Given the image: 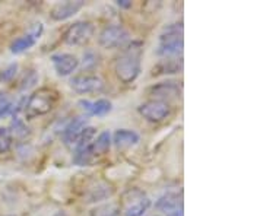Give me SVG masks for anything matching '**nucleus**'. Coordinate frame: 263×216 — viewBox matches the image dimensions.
Segmentation results:
<instances>
[{
  "instance_id": "nucleus-1",
  "label": "nucleus",
  "mask_w": 263,
  "mask_h": 216,
  "mask_svg": "<svg viewBox=\"0 0 263 216\" xmlns=\"http://www.w3.org/2000/svg\"><path fill=\"white\" fill-rule=\"evenodd\" d=\"M143 53V44L141 41H133L123 50V53L117 57L114 70L116 76L123 84H133L142 72L141 58Z\"/></svg>"
},
{
  "instance_id": "nucleus-2",
  "label": "nucleus",
  "mask_w": 263,
  "mask_h": 216,
  "mask_svg": "<svg viewBox=\"0 0 263 216\" xmlns=\"http://www.w3.org/2000/svg\"><path fill=\"white\" fill-rule=\"evenodd\" d=\"M57 103V92L48 88H41L35 91L34 94L28 98V101L24 107L25 115L28 119H35L40 115L48 114Z\"/></svg>"
},
{
  "instance_id": "nucleus-3",
  "label": "nucleus",
  "mask_w": 263,
  "mask_h": 216,
  "mask_svg": "<svg viewBox=\"0 0 263 216\" xmlns=\"http://www.w3.org/2000/svg\"><path fill=\"white\" fill-rule=\"evenodd\" d=\"M184 40H183V25L173 24L161 32L160 44L157 53L164 57H177L183 53Z\"/></svg>"
},
{
  "instance_id": "nucleus-4",
  "label": "nucleus",
  "mask_w": 263,
  "mask_h": 216,
  "mask_svg": "<svg viewBox=\"0 0 263 216\" xmlns=\"http://www.w3.org/2000/svg\"><path fill=\"white\" fill-rule=\"evenodd\" d=\"M152 205L151 199L138 188L129 190L123 196V215L143 216Z\"/></svg>"
},
{
  "instance_id": "nucleus-5",
  "label": "nucleus",
  "mask_w": 263,
  "mask_h": 216,
  "mask_svg": "<svg viewBox=\"0 0 263 216\" xmlns=\"http://www.w3.org/2000/svg\"><path fill=\"white\" fill-rule=\"evenodd\" d=\"M129 40H130V34L122 25H110V27H105L101 31L100 37H98L100 46L104 48L124 47Z\"/></svg>"
},
{
  "instance_id": "nucleus-6",
  "label": "nucleus",
  "mask_w": 263,
  "mask_h": 216,
  "mask_svg": "<svg viewBox=\"0 0 263 216\" xmlns=\"http://www.w3.org/2000/svg\"><path fill=\"white\" fill-rule=\"evenodd\" d=\"M94 34V27L91 22H75L73 25H70L67 31L65 32V41L67 46H82L86 41H89Z\"/></svg>"
},
{
  "instance_id": "nucleus-7",
  "label": "nucleus",
  "mask_w": 263,
  "mask_h": 216,
  "mask_svg": "<svg viewBox=\"0 0 263 216\" xmlns=\"http://www.w3.org/2000/svg\"><path fill=\"white\" fill-rule=\"evenodd\" d=\"M70 88L78 94H95L104 89V81L101 77L94 75L73 76L69 81Z\"/></svg>"
},
{
  "instance_id": "nucleus-8",
  "label": "nucleus",
  "mask_w": 263,
  "mask_h": 216,
  "mask_svg": "<svg viewBox=\"0 0 263 216\" xmlns=\"http://www.w3.org/2000/svg\"><path fill=\"white\" fill-rule=\"evenodd\" d=\"M43 32H44L43 24H40V22H38V24H34L25 35L16 38V40L10 44V51H12L13 54H21V53L28 51L29 48L34 47V46L37 44L38 40L43 37Z\"/></svg>"
},
{
  "instance_id": "nucleus-9",
  "label": "nucleus",
  "mask_w": 263,
  "mask_h": 216,
  "mask_svg": "<svg viewBox=\"0 0 263 216\" xmlns=\"http://www.w3.org/2000/svg\"><path fill=\"white\" fill-rule=\"evenodd\" d=\"M148 95L154 98V101L167 104V101L180 98L181 88L177 82H161V84L151 86L148 89Z\"/></svg>"
},
{
  "instance_id": "nucleus-10",
  "label": "nucleus",
  "mask_w": 263,
  "mask_h": 216,
  "mask_svg": "<svg viewBox=\"0 0 263 216\" xmlns=\"http://www.w3.org/2000/svg\"><path fill=\"white\" fill-rule=\"evenodd\" d=\"M139 114L148 122L160 123L164 119H167V115L170 114V107L168 104L151 100L139 107Z\"/></svg>"
},
{
  "instance_id": "nucleus-11",
  "label": "nucleus",
  "mask_w": 263,
  "mask_h": 216,
  "mask_svg": "<svg viewBox=\"0 0 263 216\" xmlns=\"http://www.w3.org/2000/svg\"><path fill=\"white\" fill-rule=\"evenodd\" d=\"M84 6V0H75V2L67 0V2H63V3H57V5L53 6V9L50 10V18L53 21H57V22H62V21L75 16Z\"/></svg>"
},
{
  "instance_id": "nucleus-12",
  "label": "nucleus",
  "mask_w": 263,
  "mask_h": 216,
  "mask_svg": "<svg viewBox=\"0 0 263 216\" xmlns=\"http://www.w3.org/2000/svg\"><path fill=\"white\" fill-rule=\"evenodd\" d=\"M51 63L54 66V70L59 76H69L75 72L79 67V60L78 57L69 53H60L51 56Z\"/></svg>"
},
{
  "instance_id": "nucleus-13",
  "label": "nucleus",
  "mask_w": 263,
  "mask_h": 216,
  "mask_svg": "<svg viewBox=\"0 0 263 216\" xmlns=\"http://www.w3.org/2000/svg\"><path fill=\"white\" fill-rule=\"evenodd\" d=\"M86 127V117H75L73 120H70L69 124L65 127V130L62 133V139L67 148H73L75 146L78 138L81 136V133Z\"/></svg>"
},
{
  "instance_id": "nucleus-14",
  "label": "nucleus",
  "mask_w": 263,
  "mask_h": 216,
  "mask_svg": "<svg viewBox=\"0 0 263 216\" xmlns=\"http://www.w3.org/2000/svg\"><path fill=\"white\" fill-rule=\"evenodd\" d=\"M79 105L82 107L85 113H88L89 115H97V117H103V115L108 114L113 110L111 101H108L105 98H100V100L92 101V103L82 100V101H79Z\"/></svg>"
},
{
  "instance_id": "nucleus-15",
  "label": "nucleus",
  "mask_w": 263,
  "mask_h": 216,
  "mask_svg": "<svg viewBox=\"0 0 263 216\" xmlns=\"http://www.w3.org/2000/svg\"><path fill=\"white\" fill-rule=\"evenodd\" d=\"M180 207H183V202H181V193H174V191H170V193H165L162 194L157 203H155V209H158L160 212H164V213H171L174 210H177Z\"/></svg>"
},
{
  "instance_id": "nucleus-16",
  "label": "nucleus",
  "mask_w": 263,
  "mask_h": 216,
  "mask_svg": "<svg viewBox=\"0 0 263 216\" xmlns=\"http://www.w3.org/2000/svg\"><path fill=\"white\" fill-rule=\"evenodd\" d=\"M111 141L116 145V148H119V149H127V148H132V146L138 145L139 141H141V138H139L138 133L133 132V130L120 129V130H117V132L114 133Z\"/></svg>"
},
{
  "instance_id": "nucleus-17",
  "label": "nucleus",
  "mask_w": 263,
  "mask_h": 216,
  "mask_svg": "<svg viewBox=\"0 0 263 216\" xmlns=\"http://www.w3.org/2000/svg\"><path fill=\"white\" fill-rule=\"evenodd\" d=\"M181 69H183V62H181V58L165 57L164 60H161L160 63L152 69V76L176 75V73H180Z\"/></svg>"
},
{
  "instance_id": "nucleus-18",
  "label": "nucleus",
  "mask_w": 263,
  "mask_h": 216,
  "mask_svg": "<svg viewBox=\"0 0 263 216\" xmlns=\"http://www.w3.org/2000/svg\"><path fill=\"white\" fill-rule=\"evenodd\" d=\"M111 133L108 130H104L98 134V138L92 142V153L94 156H101V155H105L110 148H111Z\"/></svg>"
},
{
  "instance_id": "nucleus-19",
  "label": "nucleus",
  "mask_w": 263,
  "mask_h": 216,
  "mask_svg": "<svg viewBox=\"0 0 263 216\" xmlns=\"http://www.w3.org/2000/svg\"><path fill=\"white\" fill-rule=\"evenodd\" d=\"M114 193V188L105 183H100L97 187L91 188L88 196H86V202H101V200H105V199L111 198V194Z\"/></svg>"
},
{
  "instance_id": "nucleus-20",
  "label": "nucleus",
  "mask_w": 263,
  "mask_h": 216,
  "mask_svg": "<svg viewBox=\"0 0 263 216\" xmlns=\"http://www.w3.org/2000/svg\"><path fill=\"white\" fill-rule=\"evenodd\" d=\"M95 134H97V129L95 127H85L82 133H81V136L78 138V141L75 143V152L76 150H82L85 148H88V146H91L92 145V142H94Z\"/></svg>"
},
{
  "instance_id": "nucleus-21",
  "label": "nucleus",
  "mask_w": 263,
  "mask_h": 216,
  "mask_svg": "<svg viewBox=\"0 0 263 216\" xmlns=\"http://www.w3.org/2000/svg\"><path fill=\"white\" fill-rule=\"evenodd\" d=\"M19 104L13 103L5 94L0 92V119L8 117V115H15L19 110Z\"/></svg>"
},
{
  "instance_id": "nucleus-22",
  "label": "nucleus",
  "mask_w": 263,
  "mask_h": 216,
  "mask_svg": "<svg viewBox=\"0 0 263 216\" xmlns=\"http://www.w3.org/2000/svg\"><path fill=\"white\" fill-rule=\"evenodd\" d=\"M10 134H12V138L15 136V138H19V139H24V138H27L29 134V129L27 127V124L24 123V120H21L19 117H16V115L12 120Z\"/></svg>"
},
{
  "instance_id": "nucleus-23",
  "label": "nucleus",
  "mask_w": 263,
  "mask_h": 216,
  "mask_svg": "<svg viewBox=\"0 0 263 216\" xmlns=\"http://www.w3.org/2000/svg\"><path fill=\"white\" fill-rule=\"evenodd\" d=\"M12 134L8 127H0V153H6L12 148Z\"/></svg>"
},
{
  "instance_id": "nucleus-24",
  "label": "nucleus",
  "mask_w": 263,
  "mask_h": 216,
  "mask_svg": "<svg viewBox=\"0 0 263 216\" xmlns=\"http://www.w3.org/2000/svg\"><path fill=\"white\" fill-rule=\"evenodd\" d=\"M38 82V75L35 70H28L27 75L24 76V81L21 84V91H28Z\"/></svg>"
},
{
  "instance_id": "nucleus-25",
  "label": "nucleus",
  "mask_w": 263,
  "mask_h": 216,
  "mask_svg": "<svg viewBox=\"0 0 263 216\" xmlns=\"http://www.w3.org/2000/svg\"><path fill=\"white\" fill-rule=\"evenodd\" d=\"M16 72H18V65L16 63H12L10 66H8L5 70L0 72V82H8V81H10L12 77H15Z\"/></svg>"
},
{
  "instance_id": "nucleus-26",
  "label": "nucleus",
  "mask_w": 263,
  "mask_h": 216,
  "mask_svg": "<svg viewBox=\"0 0 263 216\" xmlns=\"http://www.w3.org/2000/svg\"><path fill=\"white\" fill-rule=\"evenodd\" d=\"M92 216H120V210L116 206L101 207V209L95 210V213Z\"/></svg>"
},
{
  "instance_id": "nucleus-27",
  "label": "nucleus",
  "mask_w": 263,
  "mask_h": 216,
  "mask_svg": "<svg viewBox=\"0 0 263 216\" xmlns=\"http://www.w3.org/2000/svg\"><path fill=\"white\" fill-rule=\"evenodd\" d=\"M117 5H119V6H122V8H130L132 2H129V0H119V2H117Z\"/></svg>"
},
{
  "instance_id": "nucleus-28",
  "label": "nucleus",
  "mask_w": 263,
  "mask_h": 216,
  "mask_svg": "<svg viewBox=\"0 0 263 216\" xmlns=\"http://www.w3.org/2000/svg\"><path fill=\"white\" fill-rule=\"evenodd\" d=\"M167 216H183V207H180V209H177V210L171 212V213H168Z\"/></svg>"
}]
</instances>
